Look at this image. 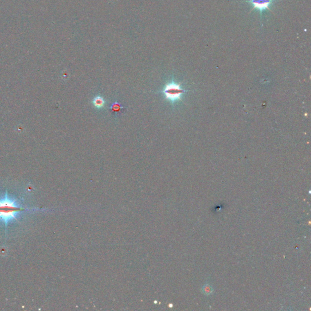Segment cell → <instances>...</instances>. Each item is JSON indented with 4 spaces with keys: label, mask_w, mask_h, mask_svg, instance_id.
<instances>
[{
    "label": "cell",
    "mask_w": 311,
    "mask_h": 311,
    "mask_svg": "<svg viewBox=\"0 0 311 311\" xmlns=\"http://www.w3.org/2000/svg\"><path fill=\"white\" fill-rule=\"evenodd\" d=\"M24 210V209L16 206L14 201L7 198L0 200V219L6 223L12 219H15V215Z\"/></svg>",
    "instance_id": "obj_1"
},
{
    "label": "cell",
    "mask_w": 311,
    "mask_h": 311,
    "mask_svg": "<svg viewBox=\"0 0 311 311\" xmlns=\"http://www.w3.org/2000/svg\"><path fill=\"white\" fill-rule=\"evenodd\" d=\"M184 92L185 91L181 88L179 85L174 82L167 85L163 91L166 99L171 102L179 100Z\"/></svg>",
    "instance_id": "obj_2"
},
{
    "label": "cell",
    "mask_w": 311,
    "mask_h": 311,
    "mask_svg": "<svg viewBox=\"0 0 311 311\" xmlns=\"http://www.w3.org/2000/svg\"><path fill=\"white\" fill-rule=\"evenodd\" d=\"M276 1V0H246L245 2L249 3L252 6V10H256L260 12L261 19H262V14L264 11L270 10V7Z\"/></svg>",
    "instance_id": "obj_3"
},
{
    "label": "cell",
    "mask_w": 311,
    "mask_h": 311,
    "mask_svg": "<svg viewBox=\"0 0 311 311\" xmlns=\"http://www.w3.org/2000/svg\"><path fill=\"white\" fill-rule=\"evenodd\" d=\"M93 104L94 105L98 108H100L104 106L105 104V100L101 96H97L94 100H93Z\"/></svg>",
    "instance_id": "obj_4"
},
{
    "label": "cell",
    "mask_w": 311,
    "mask_h": 311,
    "mask_svg": "<svg viewBox=\"0 0 311 311\" xmlns=\"http://www.w3.org/2000/svg\"><path fill=\"white\" fill-rule=\"evenodd\" d=\"M203 291L206 295H210L211 294L213 293V287L210 284H206L203 287Z\"/></svg>",
    "instance_id": "obj_5"
},
{
    "label": "cell",
    "mask_w": 311,
    "mask_h": 311,
    "mask_svg": "<svg viewBox=\"0 0 311 311\" xmlns=\"http://www.w3.org/2000/svg\"><path fill=\"white\" fill-rule=\"evenodd\" d=\"M111 108H112V109H113V110L114 111H117L120 110V105H119V104H117V103H116V104L115 103V104H113V105Z\"/></svg>",
    "instance_id": "obj_6"
}]
</instances>
